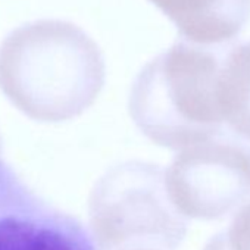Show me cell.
<instances>
[{
	"mask_svg": "<svg viewBox=\"0 0 250 250\" xmlns=\"http://www.w3.org/2000/svg\"><path fill=\"white\" fill-rule=\"evenodd\" d=\"M104 77L102 50L68 21L27 22L0 44V90L40 122H63L81 115L97 99Z\"/></svg>",
	"mask_w": 250,
	"mask_h": 250,
	"instance_id": "cell-1",
	"label": "cell"
},
{
	"mask_svg": "<svg viewBox=\"0 0 250 250\" xmlns=\"http://www.w3.org/2000/svg\"><path fill=\"white\" fill-rule=\"evenodd\" d=\"M225 46L181 39L142 68L128 110L149 140L183 150L224 133L219 75Z\"/></svg>",
	"mask_w": 250,
	"mask_h": 250,
	"instance_id": "cell-2",
	"label": "cell"
},
{
	"mask_svg": "<svg viewBox=\"0 0 250 250\" xmlns=\"http://www.w3.org/2000/svg\"><path fill=\"white\" fill-rule=\"evenodd\" d=\"M88 215L99 250H175L187 232L165 171L139 161L118 164L99 178Z\"/></svg>",
	"mask_w": 250,
	"mask_h": 250,
	"instance_id": "cell-3",
	"label": "cell"
},
{
	"mask_svg": "<svg viewBox=\"0 0 250 250\" xmlns=\"http://www.w3.org/2000/svg\"><path fill=\"white\" fill-rule=\"evenodd\" d=\"M165 183L184 218H224L250 199V146L221 133L186 147L165 171Z\"/></svg>",
	"mask_w": 250,
	"mask_h": 250,
	"instance_id": "cell-4",
	"label": "cell"
},
{
	"mask_svg": "<svg viewBox=\"0 0 250 250\" xmlns=\"http://www.w3.org/2000/svg\"><path fill=\"white\" fill-rule=\"evenodd\" d=\"M0 250H97L85 227L0 159Z\"/></svg>",
	"mask_w": 250,
	"mask_h": 250,
	"instance_id": "cell-5",
	"label": "cell"
},
{
	"mask_svg": "<svg viewBox=\"0 0 250 250\" xmlns=\"http://www.w3.org/2000/svg\"><path fill=\"white\" fill-rule=\"evenodd\" d=\"M191 43L232 42L250 17V0H150Z\"/></svg>",
	"mask_w": 250,
	"mask_h": 250,
	"instance_id": "cell-6",
	"label": "cell"
},
{
	"mask_svg": "<svg viewBox=\"0 0 250 250\" xmlns=\"http://www.w3.org/2000/svg\"><path fill=\"white\" fill-rule=\"evenodd\" d=\"M219 104L225 125L250 140V40L225 46L219 75Z\"/></svg>",
	"mask_w": 250,
	"mask_h": 250,
	"instance_id": "cell-7",
	"label": "cell"
},
{
	"mask_svg": "<svg viewBox=\"0 0 250 250\" xmlns=\"http://www.w3.org/2000/svg\"><path fill=\"white\" fill-rule=\"evenodd\" d=\"M205 250H250V203L234 215L225 229L209 240Z\"/></svg>",
	"mask_w": 250,
	"mask_h": 250,
	"instance_id": "cell-8",
	"label": "cell"
},
{
	"mask_svg": "<svg viewBox=\"0 0 250 250\" xmlns=\"http://www.w3.org/2000/svg\"><path fill=\"white\" fill-rule=\"evenodd\" d=\"M0 152H2V140H0Z\"/></svg>",
	"mask_w": 250,
	"mask_h": 250,
	"instance_id": "cell-9",
	"label": "cell"
}]
</instances>
